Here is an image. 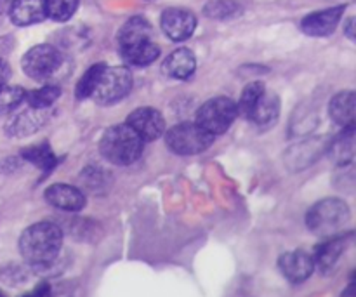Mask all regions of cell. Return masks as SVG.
Masks as SVG:
<instances>
[{
	"instance_id": "6da1fadb",
	"label": "cell",
	"mask_w": 356,
	"mask_h": 297,
	"mask_svg": "<svg viewBox=\"0 0 356 297\" xmlns=\"http://www.w3.org/2000/svg\"><path fill=\"white\" fill-rule=\"evenodd\" d=\"M63 246V232L49 221L28 226L19 239V252L31 266H49L59 256Z\"/></svg>"
},
{
	"instance_id": "7a4b0ae2",
	"label": "cell",
	"mask_w": 356,
	"mask_h": 297,
	"mask_svg": "<svg viewBox=\"0 0 356 297\" xmlns=\"http://www.w3.org/2000/svg\"><path fill=\"white\" fill-rule=\"evenodd\" d=\"M145 141L127 124L113 125L99 141L101 155L115 166H131L141 156Z\"/></svg>"
},
{
	"instance_id": "3957f363",
	"label": "cell",
	"mask_w": 356,
	"mask_h": 297,
	"mask_svg": "<svg viewBox=\"0 0 356 297\" xmlns=\"http://www.w3.org/2000/svg\"><path fill=\"white\" fill-rule=\"evenodd\" d=\"M350 221V209L341 198H323L316 202L306 216L308 230L322 239L339 235Z\"/></svg>"
},
{
	"instance_id": "277c9868",
	"label": "cell",
	"mask_w": 356,
	"mask_h": 297,
	"mask_svg": "<svg viewBox=\"0 0 356 297\" xmlns=\"http://www.w3.org/2000/svg\"><path fill=\"white\" fill-rule=\"evenodd\" d=\"M214 141V136L200 127L197 122H183L165 132V143L176 155H197L205 152Z\"/></svg>"
},
{
	"instance_id": "5b68a950",
	"label": "cell",
	"mask_w": 356,
	"mask_h": 297,
	"mask_svg": "<svg viewBox=\"0 0 356 297\" xmlns=\"http://www.w3.org/2000/svg\"><path fill=\"white\" fill-rule=\"evenodd\" d=\"M238 110H236V103L232 101L229 97L219 96L212 97L207 103L202 104L197 111V124L200 125L204 131H207L209 134L216 136L222 134V132L228 131L232 127V124L235 122Z\"/></svg>"
},
{
	"instance_id": "8992f818",
	"label": "cell",
	"mask_w": 356,
	"mask_h": 297,
	"mask_svg": "<svg viewBox=\"0 0 356 297\" xmlns=\"http://www.w3.org/2000/svg\"><path fill=\"white\" fill-rule=\"evenodd\" d=\"M132 87V75L125 66H106L92 90V99L99 104H113L124 99Z\"/></svg>"
},
{
	"instance_id": "52a82bcc",
	"label": "cell",
	"mask_w": 356,
	"mask_h": 297,
	"mask_svg": "<svg viewBox=\"0 0 356 297\" xmlns=\"http://www.w3.org/2000/svg\"><path fill=\"white\" fill-rule=\"evenodd\" d=\"M61 52L49 44L31 47L21 59L23 72L33 80H45L54 75L61 66Z\"/></svg>"
},
{
	"instance_id": "ba28073f",
	"label": "cell",
	"mask_w": 356,
	"mask_h": 297,
	"mask_svg": "<svg viewBox=\"0 0 356 297\" xmlns=\"http://www.w3.org/2000/svg\"><path fill=\"white\" fill-rule=\"evenodd\" d=\"M160 26L170 40L184 42L193 35L195 28H197V17L188 9L170 7V9L163 10L160 16Z\"/></svg>"
},
{
	"instance_id": "9c48e42d",
	"label": "cell",
	"mask_w": 356,
	"mask_h": 297,
	"mask_svg": "<svg viewBox=\"0 0 356 297\" xmlns=\"http://www.w3.org/2000/svg\"><path fill=\"white\" fill-rule=\"evenodd\" d=\"M125 124L134 129L145 143L155 141L165 132V120H163L162 113L149 106H143L132 111Z\"/></svg>"
},
{
	"instance_id": "30bf717a",
	"label": "cell",
	"mask_w": 356,
	"mask_h": 297,
	"mask_svg": "<svg viewBox=\"0 0 356 297\" xmlns=\"http://www.w3.org/2000/svg\"><path fill=\"white\" fill-rule=\"evenodd\" d=\"M49 118H51L49 110L26 106L9 118L6 125L7 134L13 136V138H26V136L35 134L38 129L44 127Z\"/></svg>"
},
{
	"instance_id": "8fae6325",
	"label": "cell",
	"mask_w": 356,
	"mask_h": 297,
	"mask_svg": "<svg viewBox=\"0 0 356 297\" xmlns=\"http://www.w3.org/2000/svg\"><path fill=\"white\" fill-rule=\"evenodd\" d=\"M344 9H346V6H337L308 14L301 21V30L309 37H329L339 26Z\"/></svg>"
},
{
	"instance_id": "7c38bea8",
	"label": "cell",
	"mask_w": 356,
	"mask_h": 297,
	"mask_svg": "<svg viewBox=\"0 0 356 297\" xmlns=\"http://www.w3.org/2000/svg\"><path fill=\"white\" fill-rule=\"evenodd\" d=\"M278 268H280L282 275L289 282L302 284V282H306L312 277L316 266L313 256H309L308 252H305V250H292V252H285L278 259Z\"/></svg>"
},
{
	"instance_id": "4fadbf2b",
	"label": "cell",
	"mask_w": 356,
	"mask_h": 297,
	"mask_svg": "<svg viewBox=\"0 0 356 297\" xmlns=\"http://www.w3.org/2000/svg\"><path fill=\"white\" fill-rule=\"evenodd\" d=\"M45 200L52 207L66 212H79L86 207V197L79 188L72 184L56 183L45 190Z\"/></svg>"
},
{
	"instance_id": "5bb4252c",
	"label": "cell",
	"mask_w": 356,
	"mask_h": 297,
	"mask_svg": "<svg viewBox=\"0 0 356 297\" xmlns=\"http://www.w3.org/2000/svg\"><path fill=\"white\" fill-rule=\"evenodd\" d=\"M7 14L16 26H30L47 17L44 0H10Z\"/></svg>"
},
{
	"instance_id": "9a60e30c",
	"label": "cell",
	"mask_w": 356,
	"mask_h": 297,
	"mask_svg": "<svg viewBox=\"0 0 356 297\" xmlns=\"http://www.w3.org/2000/svg\"><path fill=\"white\" fill-rule=\"evenodd\" d=\"M163 73L170 79L176 80H186L190 79L191 75L197 70V58H195L193 51L186 47L176 49L174 52H170L165 58L162 65Z\"/></svg>"
},
{
	"instance_id": "2e32d148",
	"label": "cell",
	"mask_w": 356,
	"mask_h": 297,
	"mask_svg": "<svg viewBox=\"0 0 356 297\" xmlns=\"http://www.w3.org/2000/svg\"><path fill=\"white\" fill-rule=\"evenodd\" d=\"M153 40V30L148 19L143 16H134L124 23L118 31V47H132V45L143 44V42Z\"/></svg>"
},
{
	"instance_id": "e0dca14e",
	"label": "cell",
	"mask_w": 356,
	"mask_h": 297,
	"mask_svg": "<svg viewBox=\"0 0 356 297\" xmlns=\"http://www.w3.org/2000/svg\"><path fill=\"white\" fill-rule=\"evenodd\" d=\"M278 115H280V99H278L277 94H271L264 90L263 96L254 104L252 111L249 115V120L254 122L257 127L266 129L277 124Z\"/></svg>"
},
{
	"instance_id": "ac0fdd59",
	"label": "cell",
	"mask_w": 356,
	"mask_h": 297,
	"mask_svg": "<svg viewBox=\"0 0 356 297\" xmlns=\"http://www.w3.org/2000/svg\"><path fill=\"white\" fill-rule=\"evenodd\" d=\"M329 115L343 129L355 125L356 94L353 90H343V93L336 94L329 104Z\"/></svg>"
},
{
	"instance_id": "d6986e66",
	"label": "cell",
	"mask_w": 356,
	"mask_h": 297,
	"mask_svg": "<svg viewBox=\"0 0 356 297\" xmlns=\"http://www.w3.org/2000/svg\"><path fill=\"white\" fill-rule=\"evenodd\" d=\"M344 249H346V239L344 236H329L323 243H320L315 249V266H318L322 271H329L336 266L339 257L343 256Z\"/></svg>"
},
{
	"instance_id": "ffe728a7",
	"label": "cell",
	"mask_w": 356,
	"mask_h": 297,
	"mask_svg": "<svg viewBox=\"0 0 356 297\" xmlns=\"http://www.w3.org/2000/svg\"><path fill=\"white\" fill-rule=\"evenodd\" d=\"M120 56L127 65L146 66L152 65L155 59H159L160 47L153 40H148L143 42V44L132 45V47L120 49Z\"/></svg>"
},
{
	"instance_id": "44dd1931",
	"label": "cell",
	"mask_w": 356,
	"mask_h": 297,
	"mask_svg": "<svg viewBox=\"0 0 356 297\" xmlns=\"http://www.w3.org/2000/svg\"><path fill=\"white\" fill-rule=\"evenodd\" d=\"M330 155L337 163H348L355 156V125L344 127L343 134L330 145Z\"/></svg>"
},
{
	"instance_id": "7402d4cb",
	"label": "cell",
	"mask_w": 356,
	"mask_h": 297,
	"mask_svg": "<svg viewBox=\"0 0 356 297\" xmlns=\"http://www.w3.org/2000/svg\"><path fill=\"white\" fill-rule=\"evenodd\" d=\"M21 156L26 159L28 162L35 163L38 169L45 170V172H51L56 166V156L52 153V150L49 148L47 143H40L37 146H30V148H24L21 152Z\"/></svg>"
},
{
	"instance_id": "603a6c76",
	"label": "cell",
	"mask_w": 356,
	"mask_h": 297,
	"mask_svg": "<svg viewBox=\"0 0 356 297\" xmlns=\"http://www.w3.org/2000/svg\"><path fill=\"white\" fill-rule=\"evenodd\" d=\"M61 96V89L58 86H44L37 90H31L24 96L28 106L40 108V110H49L54 104V101Z\"/></svg>"
},
{
	"instance_id": "cb8c5ba5",
	"label": "cell",
	"mask_w": 356,
	"mask_h": 297,
	"mask_svg": "<svg viewBox=\"0 0 356 297\" xmlns=\"http://www.w3.org/2000/svg\"><path fill=\"white\" fill-rule=\"evenodd\" d=\"M80 0H44L45 16L54 21H68L79 9Z\"/></svg>"
},
{
	"instance_id": "d4e9b609",
	"label": "cell",
	"mask_w": 356,
	"mask_h": 297,
	"mask_svg": "<svg viewBox=\"0 0 356 297\" xmlns=\"http://www.w3.org/2000/svg\"><path fill=\"white\" fill-rule=\"evenodd\" d=\"M104 68H106V65L97 63V65H92L86 73H83L82 79L76 82V89H75L76 99H87V97L92 96L94 87H96L97 80H99L101 73H103Z\"/></svg>"
},
{
	"instance_id": "484cf974",
	"label": "cell",
	"mask_w": 356,
	"mask_h": 297,
	"mask_svg": "<svg viewBox=\"0 0 356 297\" xmlns=\"http://www.w3.org/2000/svg\"><path fill=\"white\" fill-rule=\"evenodd\" d=\"M24 96H26V93L17 86L0 87V115L13 113L16 108L23 104Z\"/></svg>"
},
{
	"instance_id": "4316f807",
	"label": "cell",
	"mask_w": 356,
	"mask_h": 297,
	"mask_svg": "<svg viewBox=\"0 0 356 297\" xmlns=\"http://www.w3.org/2000/svg\"><path fill=\"white\" fill-rule=\"evenodd\" d=\"M264 86L261 82H252L242 90V96H240V101L236 103V110H238L240 115H243L245 118H249L250 111H252L254 104L257 103L261 96L264 93Z\"/></svg>"
},
{
	"instance_id": "83f0119b",
	"label": "cell",
	"mask_w": 356,
	"mask_h": 297,
	"mask_svg": "<svg viewBox=\"0 0 356 297\" xmlns=\"http://www.w3.org/2000/svg\"><path fill=\"white\" fill-rule=\"evenodd\" d=\"M204 13L212 19H229L240 13V6L233 0H214V2L207 3Z\"/></svg>"
},
{
	"instance_id": "f1b7e54d",
	"label": "cell",
	"mask_w": 356,
	"mask_h": 297,
	"mask_svg": "<svg viewBox=\"0 0 356 297\" xmlns=\"http://www.w3.org/2000/svg\"><path fill=\"white\" fill-rule=\"evenodd\" d=\"M51 292H52L51 285L45 284V282H44V284H38L37 287L33 289V291L26 292V294L21 296V297H49V296H51Z\"/></svg>"
},
{
	"instance_id": "f546056e",
	"label": "cell",
	"mask_w": 356,
	"mask_h": 297,
	"mask_svg": "<svg viewBox=\"0 0 356 297\" xmlns=\"http://www.w3.org/2000/svg\"><path fill=\"white\" fill-rule=\"evenodd\" d=\"M10 77V66L3 59H0V87L7 86V80Z\"/></svg>"
},
{
	"instance_id": "4dcf8cb0",
	"label": "cell",
	"mask_w": 356,
	"mask_h": 297,
	"mask_svg": "<svg viewBox=\"0 0 356 297\" xmlns=\"http://www.w3.org/2000/svg\"><path fill=\"white\" fill-rule=\"evenodd\" d=\"M344 31H346L348 37L353 40V38H355V17H350V19H348L346 26H344Z\"/></svg>"
},
{
	"instance_id": "1f68e13d",
	"label": "cell",
	"mask_w": 356,
	"mask_h": 297,
	"mask_svg": "<svg viewBox=\"0 0 356 297\" xmlns=\"http://www.w3.org/2000/svg\"><path fill=\"white\" fill-rule=\"evenodd\" d=\"M7 10H9V2L7 0H0V23L7 16Z\"/></svg>"
},
{
	"instance_id": "d6a6232c",
	"label": "cell",
	"mask_w": 356,
	"mask_h": 297,
	"mask_svg": "<svg viewBox=\"0 0 356 297\" xmlns=\"http://www.w3.org/2000/svg\"><path fill=\"white\" fill-rule=\"evenodd\" d=\"M0 297H6V296H3V292H2V291H0Z\"/></svg>"
},
{
	"instance_id": "836d02e7",
	"label": "cell",
	"mask_w": 356,
	"mask_h": 297,
	"mask_svg": "<svg viewBox=\"0 0 356 297\" xmlns=\"http://www.w3.org/2000/svg\"><path fill=\"white\" fill-rule=\"evenodd\" d=\"M7 2H10V0H7Z\"/></svg>"
}]
</instances>
